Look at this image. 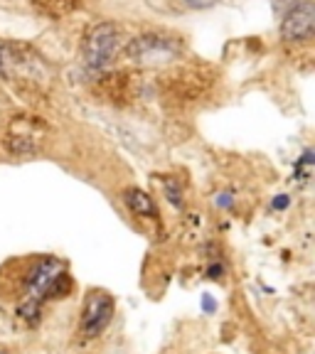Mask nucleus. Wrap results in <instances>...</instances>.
I'll return each instance as SVG.
<instances>
[{
	"mask_svg": "<svg viewBox=\"0 0 315 354\" xmlns=\"http://www.w3.org/2000/svg\"><path fill=\"white\" fill-rule=\"evenodd\" d=\"M286 205H288V199H278V202H273V207H278V209H283Z\"/></svg>",
	"mask_w": 315,
	"mask_h": 354,
	"instance_id": "obj_16",
	"label": "nucleus"
},
{
	"mask_svg": "<svg viewBox=\"0 0 315 354\" xmlns=\"http://www.w3.org/2000/svg\"><path fill=\"white\" fill-rule=\"evenodd\" d=\"M111 317H114V298L104 290H89L82 320H79V332L84 335V339H96L109 327Z\"/></svg>",
	"mask_w": 315,
	"mask_h": 354,
	"instance_id": "obj_4",
	"label": "nucleus"
},
{
	"mask_svg": "<svg viewBox=\"0 0 315 354\" xmlns=\"http://www.w3.org/2000/svg\"><path fill=\"white\" fill-rule=\"evenodd\" d=\"M123 205L136 216H143V219H155V216H158V205L153 202V197H148V194L138 187L123 189Z\"/></svg>",
	"mask_w": 315,
	"mask_h": 354,
	"instance_id": "obj_9",
	"label": "nucleus"
},
{
	"mask_svg": "<svg viewBox=\"0 0 315 354\" xmlns=\"http://www.w3.org/2000/svg\"><path fill=\"white\" fill-rule=\"evenodd\" d=\"M217 205H219V207H232V194H219V197H217Z\"/></svg>",
	"mask_w": 315,
	"mask_h": 354,
	"instance_id": "obj_15",
	"label": "nucleus"
},
{
	"mask_svg": "<svg viewBox=\"0 0 315 354\" xmlns=\"http://www.w3.org/2000/svg\"><path fill=\"white\" fill-rule=\"evenodd\" d=\"M128 59H133L141 66H158L175 62L183 55V39L172 37V35H158L145 32L141 37H133L126 47Z\"/></svg>",
	"mask_w": 315,
	"mask_h": 354,
	"instance_id": "obj_1",
	"label": "nucleus"
},
{
	"mask_svg": "<svg viewBox=\"0 0 315 354\" xmlns=\"http://www.w3.org/2000/svg\"><path fill=\"white\" fill-rule=\"evenodd\" d=\"M69 290H72V278L66 276L64 271L60 273V276L55 278V283L50 286V290H47V298H66L69 295Z\"/></svg>",
	"mask_w": 315,
	"mask_h": 354,
	"instance_id": "obj_11",
	"label": "nucleus"
},
{
	"mask_svg": "<svg viewBox=\"0 0 315 354\" xmlns=\"http://www.w3.org/2000/svg\"><path fill=\"white\" fill-rule=\"evenodd\" d=\"M190 8H210L215 6V3H219V0H185Z\"/></svg>",
	"mask_w": 315,
	"mask_h": 354,
	"instance_id": "obj_14",
	"label": "nucleus"
},
{
	"mask_svg": "<svg viewBox=\"0 0 315 354\" xmlns=\"http://www.w3.org/2000/svg\"><path fill=\"white\" fill-rule=\"evenodd\" d=\"M62 271H64L62 261L52 259V256L37 261L28 271V276H25V290L30 293V300H37L39 303L42 298H47V290H50V286Z\"/></svg>",
	"mask_w": 315,
	"mask_h": 354,
	"instance_id": "obj_8",
	"label": "nucleus"
},
{
	"mask_svg": "<svg viewBox=\"0 0 315 354\" xmlns=\"http://www.w3.org/2000/svg\"><path fill=\"white\" fill-rule=\"evenodd\" d=\"M165 194H168V199H170L175 207L183 205V194H180V187H177V183H172V180H165Z\"/></svg>",
	"mask_w": 315,
	"mask_h": 354,
	"instance_id": "obj_13",
	"label": "nucleus"
},
{
	"mask_svg": "<svg viewBox=\"0 0 315 354\" xmlns=\"http://www.w3.org/2000/svg\"><path fill=\"white\" fill-rule=\"evenodd\" d=\"M84 0H33V6L37 8L42 15L52 17V20H60V17L74 12Z\"/></svg>",
	"mask_w": 315,
	"mask_h": 354,
	"instance_id": "obj_10",
	"label": "nucleus"
},
{
	"mask_svg": "<svg viewBox=\"0 0 315 354\" xmlns=\"http://www.w3.org/2000/svg\"><path fill=\"white\" fill-rule=\"evenodd\" d=\"M118 39H121V30L114 22L104 20L96 22L87 30L82 42L84 62H87L91 69H106V66L114 62L118 52Z\"/></svg>",
	"mask_w": 315,
	"mask_h": 354,
	"instance_id": "obj_2",
	"label": "nucleus"
},
{
	"mask_svg": "<svg viewBox=\"0 0 315 354\" xmlns=\"http://www.w3.org/2000/svg\"><path fill=\"white\" fill-rule=\"evenodd\" d=\"M17 315H20L22 320H28L30 325H35V322L39 320V308H37V300H30V303L20 305V308H17Z\"/></svg>",
	"mask_w": 315,
	"mask_h": 354,
	"instance_id": "obj_12",
	"label": "nucleus"
},
{
	"mask_svg": "<svg viewBox=\"0 0 315 354\" xmlns=\"http://www.w3.org/2000/svg\"><path fill=\"white\" fill-rule=\"evenodd\" d=\"M141 94V77L131 72H111L96 82V96L111 104H128Z\"/></svg>",
	"mask_w": 315,
	"mask_h": 354,
	"instance_id": "obj_5",
	"label": "nucleus"
},
{
	"mask_svg": "<svg viewBox=\"0 0 315 354\" xmlns=\"http://www.w3.org/2000/svg\"><path fill=\"white\" fill-rule=\"evenodd\" d=\"M210 82V77H199L197 69H180L175 74H168L165 82H163V91H165L168 99L192 101L205 94Z\"/></svg>",
	"mask_w": 315,
	"mask_h": 354,
	"instance_id": "obj_7",
	"label": "nucleus"
},
{
	"mask_svg": "<svg viewBox=\"0 0 315 354\" xmlns=\"http://www.w3.org/2000/svg\"><path fill=\"white\" fill-rule=\"evenodd\" d=\"M42 72V57H37L28 44H15L0 39V77L8 82H30L39 79Z\"/></svg>",
	"mask_w": 315,
	"mask_h": 354,
	"instance_id": "obj_3",
	"label": "nucleus"
},
{
	"mask_svg": "<svg viewBox=\"0 0 315 354\" xmlns=\"http://www.w3.org/2000/svg\"><path fill=\"white\" fill-rule=\"evenodd\" d=\"M315 32V6L313 0H300L283 15L281 37L283 42H305Z\"/></svg>",
	"mask_w": 315,
	"mask_h": 354,
	"instance_id": "obj_6",
	"label": "nucleus"
}]
</instances>
